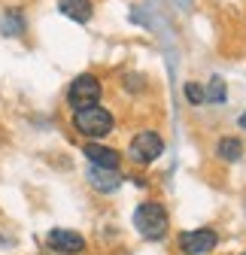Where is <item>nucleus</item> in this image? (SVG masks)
<instances>
[{
	"instance_id": "20e7f679",
	"label": "nucleus",
	"mask_w": 246,
	"mask_h": 255,
	"mask_svg": "<svg viewBox=\"0 0 246 255\" xmlns=\"http://www.w3.org/2000/svg\"><path fill=\"white\" fill-rule=\"evenodd\" d=\"M161 152H164V137L158 131H152V128L140 131L128 146V158L137 167H149L155 158H161Z\"/></svg>"
},
{
	"instance_id": "39448f33",
	"label": "nucleus",
	"mask_w": 246,
	"mask_h": 255,
	"mask_svg": "<svg viewBox=\"0 0 246 255\" xmlns=\"http://www.w3.org/2000/svg\"><path fill=\"white\" fill-rule=\"evenodd\" d=\"M176 246L182 255H210L219 246V231L216 228H192L176 237Z\"/></svg>"
},
{
	"instance_id": "2eb2a0df",
	"label": "nucleus",
	"mask_w": 246,
	"mask_h": 255,
	"mask_svg": "<svg viewBox=\"0 0 246 255\" xmlns=\"http://www.w3.org/2000/svg\"><path fill=\"white\" fill-rule=\"evenodd\" d=\"M240 255H246V252H240Z\"/></svg>"
},
{
	"instance_id": "7ed1b4c3",
	"label": "nucleus",
	"mask_w": 246,
	"mask_h": 255,
	"mask_svg": "<svg viewBox=\"0 0 246 255\" xmlns=\"http://www.w3.org/2000/svg\"><path fill=\"white\" fill-rule=\"evenodd\" d=\"M101 94H104V85L95 73H79L70 88H67V104L73 110H85V107H98L101 104Z\"/></svg>"
},
{
	"instance_id": "f03ea898",
	"label": "nucleus",
	"mask_w": 246,
	"mask_h": 255,
	"mask_svg": "<svg viewBox=\"0 0 246 255\" xmlns=\"http://www.w3.org/2000/svg\"><path fill=\"white\" fill-rule=\"evenodd\" d=\"M113 125H116V119H113V113L107 110V107H85V110H73V131L79 134V137H85V140H104L110 131H113Z\"/></svg>"
},
{
	"instance_id": "9b49d317",
	"label": "nucleus",
	"mask_w": 246,
	"mask_h": 255,
	"mask_svg": "<svg viewBox=\"0 0 246 255\" xmlns=\"http://www.w3.org/2000/svg\"><path fill=\"white\" fill-rule=\"evenodd\" d=\"M0 30H3V37H21V34H24V18H21V9H6L3 21H0Z\"/></svg>"
},
{
	"instance_id": "ddd939ff",
	"label": "nucleus",
	"mask_w": 246,
	"mask_h": 255,
	"mask_svg": "<svg viewBox=\"0 0 246 255\" xmlns=\"http://www.w3.org/2000/svg\"><path fill=\"white\" fill-rule=\"evenodd\" d=\"M182 91H186V101H189L192 107H201V104L207 101V88H204L201 82H186V88H182Z\"/></svg>"
},
{
	"instance_id": "f8f14e48",
	"label": "nucleus",
	"mask_w": 246,
	"mask_h": 255,
	"mask_svg": "<svg viewBox=\"0 0 246 255\" xmlns=\"http://www.w3.org/2000/svg\"><path fill=\"white\" fill-rule=\"evenodd\" d=\"M225 98H228V91H225L222 76H213L210 85H207V101H210V104H225Z\"/></svg>"
},
{
	"instance_id": "1a4fd4ad",
	"label": "nucleus",
	"mask_w": 246,
	"mask_h": 255,
	"mask_svg": "<svg viewBox=\"0 0 246 255\" xmlns=\"http://www.w3.org/2000/svg\"><path fill=\"white\" fill-rule=\"evenodd\" d=\"M58 12L67 15L70 21H91V12H95V6H91V0H58Z\"/></svg>"
},
{
	"instance_id": "6e6552de",
	"label": "nucleus",
	"mask_w": 246,
	"mask_h": 255,
	"mask_svg": "<svg viewBox=\"0 0 246 255\" xmlns=\"http://www.w3.org/2000/svg\"><path fill=\"white\" fill-rule=\"evenodd\" d=\"M88 185L101 191V195H113V191L122 185L119 170H107V167H88Z\"/></svg>"
},
{
	"instance_id": "f257e3e1",
	"label": "nucleus",
	"mask_w": 246,
	"mask_h": 255,
	"mask_svg": "<svg viewBox=\"0 0 246 255\" xmlns=\"http://www.w3.org/2000/svg\"><path fill=\"white\" fill-rule=\"evenodd\" d=\"M134 228L140 231L143 240H152V243L164 240L167 231H170V216H167L164 204H158V201H143L134 210Z\"/></svg>"
},
{
	"instance_id": "0eeeda50",
	"label": "nucleus",
	"mask_w": 246,
	"mask_h": 255,
	"mask_svg": "<svg viewBox=\"0 0 246 255\" xmlns=\"http://www.w3.org/2000/svg\"><path fill=\"white\" fill-rule=\"evenodd\" d=\"M82 155L91 161V167H107V170H119L122 164V155L110 146H101V143H85L82 146Z\"/></svg>"
},
{
	"instance_id": "4468645a",
	"label": "nucleus",
	"mask_w": 246,
	"mask_h": 255,
	"mask_svg": "<svg viewBox=\"0 0 246 255\" xmlns=\"http://www.w3.org/2000/svg\"><path fill=\"white\" fill-rule=\"evenodd\" d=\"M237 125L243 128V131H246V113H240V119H237Z\"/></svg>"
},
{
	"instance_id": "9d476101",
	"label": "nucleus",
	"mask_w": 246,
	"mask_h": 255,
	"mask_svg": "<svg viewBox=\"0 0 246 255\" xmlns=\"http://www.w3.org/2000/svg\"><path fill=\"white\" fill-rule=\"evenodd\" d=\"M216 158H222V161H240L243 158V143L237 137H222L216 143Z\"/></svg>"
},
{
	"instance_id": "423d86ee",
	"label": "nucleus",
	"mask_w": 246,
	"mask_h": 255,
	"mask_svg": "<svg viewBox=\"0 0 246 255\" xmlns=\"http://www.w3.org/2000/svg\"><path fill=\"white\" fill-rule=\"evenodd\" d=\"M46 243L55 252H61V255H79V252H85V237L79 231H70V228H55V231H49Z\"/></svg>"
}]
</instances>
